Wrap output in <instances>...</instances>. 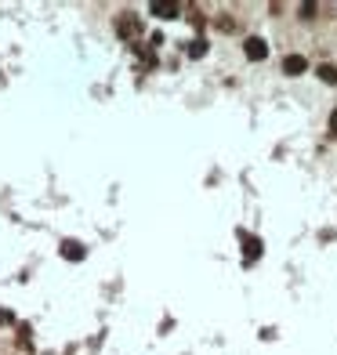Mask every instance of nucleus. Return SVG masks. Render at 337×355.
Masks as SVG:
<instances>
[{
  "label": "nucleus",
  "instance_id": "nucleus-1",
  "mask_svg": "<svg viewBox=\"0 0 337 355\" xmlns=\"http://www.w3.org/2000/svg\"><path fill=\"white\" fill-rule=\"evenodd\" d=\"M243 51H247V58H250V62H261V58L268 54V44L261 40V36H250V40L243 44Z\"/></svg>",
  "mask_w": 337,
  "mask_h": 355
},
{
  "label": "nucleus",
  "instance_id": "nucleus-2",
  "mask_svg": "<svg viewBox=\"0 0 337 355\" xmlns=\"http://www.w3.org/2000/svg\"><path fill=\"white\" fill-rule=\"evenodd\" d=\"M305 58H301V54H286V58H283V73H290V76H301V73H305Z\"/></svg>",
  "mask_w": 337,
  "mask_h": 355
},
{
  "label": "nucleus",
  "instance_id": "nucleus-3",
  "mask_svg": "<svg viewBox=\"0 0 337 355\" xmlns=\"http://www.w3.org/2000/svg\"><path fill=\"white\" fill-rule=\"evenodd\" d=\"M116 33H120V36H134V33H138V18H134V15H120Z\"/></svg>",
  "mask_w": 337,
  "mask_h": 355
},
{
  "label": "nucleus",
  "instance_id": "nucleus-4",
  "mask_svg": "<svg viewBox=\"0 0 337 355\" xmlns=\"http://www.w3.org/2000/svg\"><path fill=\"white\" fill-rule=\"evenodd\" d=\"M149 11L156 18H174L178 15V4H163V0H156V4H149Z\"/></svg>",
  "mask_w": 337,
  "mask_h": 355
},
{
  "label": "nucleus",
  "instance_id": "nucleus-5",
  "mask_svg": "<svg viewBox=\"0 0 337 355\" xmlns=\"http://www.w3.org/2000/svg\"><path fill=\"white\" fill-rule=\"evenodd\" d=\"M62 254L69 257V261H80V257H83V250H80V243H73V239H69V243H62Z\"/></svg>",
  "mask_w": 337,
  "mask_h": 355
},
{
  "label": "nucleus",
  "instance_id": "nucleus-6",
  "mask_svg": "<svg viewBox=\"0 0 337 355\" xmlns=\"http://www.w3.org/2000/svg\"><path fill=\"white\" fill-rule=\"evenodd\" d=\"M261 254V239H254V236H247V261H254Z\"/></svg>",
  "mask_w": 337,
  "mask_h": 355
},
{
  "label": "nucleus",
  "instance_id": "nucleus-7",
  "mask_svg": "<svg viewBox=\"0 0 337 355\" xmlns=\"http://www.w3.org/2000/svg\"><path fill=\"white\" fill-rule=\"evenodd\" d=\"M319 76L326 83H337V69H334V65H319Z\"/></svg>",
  "mask_w": 337,
  "mask_h": 355
},
{
  "label": "nucleus",
  "instance_id": "nucleus-8",
  "mask_svg": "<svg viewBox=\"0 0 337 355\" xmlns=\"http://www.w3.org/2000/svg\"><path fill=\"white\" fill-rule=\"evenodd\" d=\"M203 51H207V44H203V40H192V48H189V54H192V58H200Z\"/></svg>",
  "mask_w": 337,
  "mask_h": 355
},
{
  "label": "nucleus",
  "instance_id": "nucleus-9",
  "mask_svg": "<svg viewBox=\"0 0 337 355\" xmlns=\"http://www.w3.org/2000/svg\"><path fill=\"white\" fill-rule=\"evenodd\" d=\"M330 130H334V134H337V109H334V113H330Z\"/></svg>",
  "mask_w": 337,
  "mask_h": 355
},
{
  "label": "nucleus",
  "instance_id": "nucleus-10",
  "mask_svg": "<svg viewBox=\"0 0 337 355\" xmlns=\"http://www.w3.org/2000/svg\"><path fill=\"white\" fill-rule=\"evenodd\" d=\"M4 319H7V312H0V323H4Z\"/></svg>",
  "mask_w": 337,
  "mask_h": 355
}]
</instances>
